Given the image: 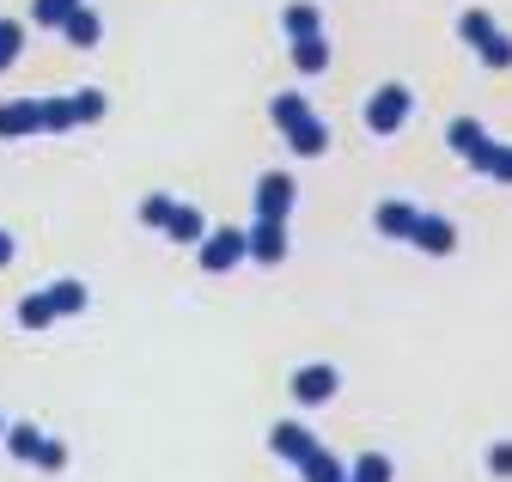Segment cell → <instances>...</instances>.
Segmentation results:
<instances>
[{
    "label": "cell",
    "instance_id": "16",
    "mask_svg": "<svg viewBox=\"0 0 512 482\" xmlns=\"http://www.w3.org/2000/svg\"><path fill=\"white\" fill-rule=\"evenodd\" d=\"M299 476H305V482H348V464H342L336 452H324V446H317V452L299 464Z\"/></svg>",
    "mask_w": 512,
    "mask_h": 482
},
{
    "label": "cell",
    "instance_id": "10",
    "mask_svg": "<svg viewBox=\"0 0 512 482\" xmlns=\"http://www.w3.org/2000/svg\"><path fill=\"white\" fill-rule=\"evenodd\" d=\"M61 37H68L74 49H98V43H104V19H98V7H86V0H80V7L61 19Z\"/></svg>",
    "mask_w": 512,
    "mask_h": 482
},
{
    "label": "cell",
    "instance_id": "5",
    "mask_svg": "<svg viewBox=\"0 0 512 482\" xmlns=\"http://www.w3.org/2000/svg\"><path fill=\"white\" fill-rule=\"evenodd\" d=\"M287 251H293V232H287V220H256V226L244 232V257H250V263H263V269H275Z\"/></svg>",
    "mask_w": 512,
    "mask_h": 482
},
{
    "label": "cell",
    "instance_id": "25",
    "mask_svg": "<svg viewBox=\"0 0 512 482\" xmlns=\"http://www.w3.org/2000/svg\"><path fill=\"white\" fill-rule=\"evenodd\" d=\"M25 55V25L19 19H0V68H13Z\"/></svg>",
    "mask_w": 512,
    "mask_h": 482
},
{
    "label": "cell",
    "instance_id": "13",
    "mask_svg": "<svg viewBox=\"0 0 512 482\" xmlns=\"http://www.w3.org/2000/svg\"><path fill=\"white\" fill-rule=\"evenodd\" d=\"M165 232L177 238V245H202L208 220H202V208H196V202H177V208H171V220H165Z\"/></svg>",
    "mask_w": 512,
    "mask_h": 482
},
{
    "label": "cell",
    "instance_id": "32",
    "mask_svg": "<svg viewBox=\"0 0 512 482\" xmlns=\"http://www.w3.org/2000/svg\"><path fill=\"white\" fill-rule=\"evenodd\" d=\"M506 159H512V147H506Z\"/></svg>",
    "mask_w": 512,
    "mask_h": 482
},
{
    "label": "cell",
    "instance_id": "20",
    "mask_svg": "<svg viewBox=\"0 0 512 482\" xmlns=\"http://www.w3.org/2000/svg\"><path fill=\"white\" fill-rule=\"evenodd\" d=\"M269 116H275V129L287 135L293 123H305V116H311V104H305L299 92H275V98H269Z\"/></svg>",
    "mask_w": 512,
    "mask_h": 482
},
{
    "label": "cell",
    "instance_id": "28",
    "mask_svg": "<svg viewBox=\"0 0 512 482\" xmlns=\"http://www.w3.org/2000/svg\"><path fill=\"white\" fill-rule=\"evenodd\" d=\"M171 208H177V196H147V202H141V226H159V232H165Z\"/></svg>",
    "mask_w": 512,
    "mask_h": 482
},
{
    "label": "cell",
    "instance_id": "3",
    "mask_svg": "<svg viewBox=\"0 0 512 482\" xmlns=\"http://www.w3.org/2000/svg\"><path fill=\"white\" fill-rule=\"evenodd\" d=\"M293 202H299L293 171H263L256 177V220H293Z\"/></svg>",
    "mask_w": 512,
    "mask_h": 482
},
{
    "label": "cell",
    "instance_id": "7",
    "mask_svg": "<svg viewBox=\"0 0 512 482\" xmlns=\"http://www.w3.org/2000/svg\"><path fill=\"white\" fill-rule=\"evenodd\" d=\"M409 245H415V251H427V257H452V251H458V226L445 220V214H415Z\"/></svg>",
    "mask_w": 512,
    "mask_h": 482
},
{
    "label": "cell",
    "instance_id": "14",
    "mask_svg": "<svg viewBox=\"0 0 512 482\" xmlns=\"http://www.w3.org/2000/svg\"><path fill=\"white\" fill-rule=\"evenodd\" d=\"M293 68H299V74H324V68H330V43H324V31L293 37Z\"/></svg>",
    "mask_w": 512,
    "mask_h": 482
},
{
    "label": "cell",
    "instance_id": "22",
    "mask_svg": "<svg viewBox=\"0 0 512 482\" xmlns=\"http://www.w3.org/2000/svg\"><path fill=\"white\" fill-rule=\"evenodd\" d=\"M348 482H391V458H384V452L354 458V464H348Z\"/></svg>",
    "mask_w": 512,
    "mask_h": 482
},
{
    "label": "cell",
    "instance_id": "2",
    "mask_svg": "<svg viewBox=\"0 0 512 482\" xmlns=\"http://www.w3.org/2000/svg\"><path fill=\"white\" fill-rule=\"evenodd\" d=\"M409 110H415V92L391 80V86H378V92L366 98V129H372V135H397V129L409 123Z\"/></svg>",
    "mask_w": 512,
    "mask_h": 482
},
{
    "label": "cell",
    "instance_id": "4",
    "mask_svg": "<svg viewBox=\"0 0 512 482\" xmlns=\"http://www.w3.org/2000/svg\"><path fill=\"white\" fill-rule=\"evenodd\" d=\"M196 263L208 275H226L244 263V226H220V232H202V245H196Z\"/></svg>",
    "mask_w": 512,
    "mask_h": 482
},
{
    "label": "cell",
    "instance_id": "1",
    "mask_svg": "<svg viewBox=\"0 0 512 482\" xmlns=\"http://www.w3.org/2000/svg\"><path fill=\"white\" fill-rule=\"evenodd\" d=\"M0 440H7V452H13L19 464H37V470H61V464H68V446L49 440L43 428H31V421H7V428H0Z\"/></svg>",
    "mask_w": 512,
    "mask_h": 482
},
{
    "label": "cell",
    "instance_id": "30",
    "mask_svg": "<svg viewBox=\"0 0 512 482\" xmlns=\"http://www.w3.org/2000/svg\"><path fill=\"white\" fill-rule=\"evenodd\" d=\"M13 251H19V245H13V232H7V226H0V269H7V263H13Z\"/></svg>",
    "mask_w": 512,
    "mask_h": 482
},
{
    "label": "cell",
    "instance_id": "29",
    "mask_svg": "<svg viewBox=\"0 0 512 482\" xmlns=\"http://www.w3.org/2000/svg\"><path fill=\"white\" fill-rule=\"evenodd\" d=\"M488 470H494V476H512V440L488 446Z\"/></svg>",
    "mask_w": 512,
    "mask_h": 482
},
{
    "label": "cell",
    "instance_id": "21",
    "mask_svg": "<svg viewBox=\"0 0 512 482\" xmlns=\"http://www.w3.org/2000/svg\"><path fill=\"white\" fill-rule=\"evenodd\" d=\"M476 55H482V62H488L494 74H506V68H512V37H506V31L494 25V31H488V37L476 43Z\"/></svg>",
    "mask_w": 512,
    "mask_h": 482
},
{
    "label": "cell",
    "instance_id": "19",
    "mask_svg": "<svg viewBox=\"0 0 512 482\" xmlns=\"http://www.w3.org/2000/svg\"><path fill=\"white\" fill-rule=\"evenodd\" d=\"M104 110H110V98H104L98 86H86V92H74V98H68V116H74V129H80V123H104Z\"/></svg>",
    "mask_w": 512,
    "mask_h": 482
},
{
    "label": "cell",
    "instance_id": "18",
    "mask_svg": "<svg viewBox=\"0 0 512 482\" xmlns=\"http://www.w3.org/2000/svg\"><path fill=\"white\" fill-rule=\"evenodd\" d=\"M482 141H488V129L476 123V116H458V123L445 129V147H452V153H464V159H470V153H476Z\"/></svg>",
    "mask_w": 512,
    "mask_h": 482
},
{
    "label": "cell",
    "instance_id": "12",
    "mask_svg": "<svg viewBox=\"0 0 512 482\" xmlns=\"http://www.w3.org/2000/svg\"><path fill=\"white\" fill-rule=\"evenodd\" d=\"M287 147L299 159H317V153H330V123H317V116H305V123L287 129Z\"/></svg>",
    "mask_w": 512,
    "mask_h": 482
},
{
    "label": "cell",
    "instance_id": "24",
    "mask_svg": "<svg viewBox=\"0 0 512 482\" xmlns=\"http://www.w3.org/2000/svg\"><path fill=\"white\" fill-rule=\"evenodd\" d=\"M80 7V0H31V19L43 25V31H61V19H68Z\"/></svg>",
    "mask_w": 512,
    "mask_h": 482
},
{
    "label": "cell",
    "instance_id": "27",
    "mask_svg": "<svg viewBox=\"0 0 512 482\" xmlns=\"http://www.w3.org/2000/svg\"><path fill=\"white\" fill-rule=\"evenodd\" d=\"M488 31H494V19H488V7H470V13H464V19H458V37H464V43H470V49H476V43H482V37H488Z\"/></svg>",
    "mask_w": 512,
    "mask_h": 482
},
{
    "label": "cell",
    "instance_id": "15",
    "mask_svg": "<svg viewBox=\"0 0 512 482\" xmlns=\"http://www.w3.org/2000/svg\"><path fill=\"white\" fill-rule=\"evenodd\" d=\"M43 293H49V306H55V318H74V312H86V281H74V275H61V281H49Z\"/></svg>",
    "mask_w": 512,
    "mask_h": 482
},
{
    "label": "cell",
    "instance_id": "31",
    "mask_svg": "<svg viewBox=\"0 0 512 482\" xmlns=\"http://www.w3.org/2000/svg\"><path fill=\"white\" fill-rule=\"evenodd\" d=\"M0 428H7V415H0Z\"/></svg>",
    "mask_w": 512,
    "mask_h": 482
},
{
    "label": "cell",
    "instance_id": "6",
    "mask_svg": "<svg viewBox=\"0 0 512 482\" xmlns=\"http://www.w3.org/2000/svg\"><path fill=\"white\" fill-rule=\"evenodd\" d=\"M336 391H342V373H336V367H324V360L293 373V403H305V409H324Z\"/></svg>",
    "mask_w": 512,
    "mask_h": 482
},
{
    "label": "cell",
    "instance_id": "17",
    "mask_svg": "<svg viewBox=\"0 0 512 482\" xmlns=\"http://www.w3.org/2000/svg\"><path fill=\"white\" fill-rule=\"evenodd\" d=\"M13 318H19V330H49V324H55V306H49V293H43V287H37V293H25Z\"/></svg>",
    "mask_w": 512,
    "mask_h": 482
},
{
    "label": "cell",
    "instance_id": "9",
    "mask_svg": "<svg viewBox=\"0 0 512 482\" xmlns=\"http://www.w3.org/2000/svg\"><path fill=\"white\" fill-rule=\"evenodd\" d=\"M269 452H275V458H287V464L299 470V464L317 452V440H311L305 428H293V421H275V428H269Z\"/></svg>",
    "mask_w": 512,
    "mask_h": 482
},
{
    "label": "cell",
    "instance_id": "23",
    "mask_svg": "<svg viewBox=\"0 0 512 482\" xmlns=\"http://www.w3.org/2000/svg\"><path fill=\"white\" fill-rule=\"evenodd\" d=\"M37 110H43V135H68V129H74L68 98H37Z\"/></svg>",
    "mask_w": 512,
    "mask_h": 482
},
{
    "label": "cell",
    "instance_id": "11",
    "mask_svg": "<svg viewBox=\"0 0 512 482\" xmlns=\"http://www.w3.org/2000/svg\"><path fill=\"white\" fill-rule=\"evenodd\" d=\"M415 202H403V196H384L378 208H372V226L384 232V238H409V226H415Z\"/></svg>",
    "mask_w": 512,
    "mask_h": 482
},
{
    "label": "cell",
    "instance_id": "8",
    "mask_svg": "<svg viewBox=\"0 0 512 482\" xmlns=\"http://www.w3.org/2000/svg\"><path fill=\"white\" fill-rule=\"evenodd\" d=\"M19 135H43V110H37V98L0 104V141H19Z\"/></svg>",
    "mask_w": 512,
    "mask_h": 482
},
{
    "label": "cell",
    "instance_id": "26",
    "mask_svg": "<svg viewBox=\"0 0 512 482\" xmlns=\"http://www.w3.org/2000/svg\"><path fill=\"white\" fill-rule=\"evenodd\" d=\"M281 31H287V37H311V31H317V7H305V0H293V7L281 13Z\"/></svg>",
    "mask_w": 512,
    "mask_h": 482
}]
</instances>
